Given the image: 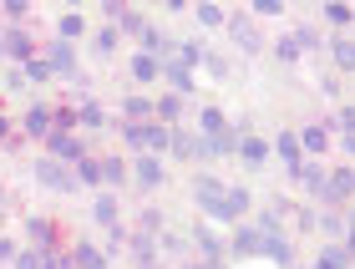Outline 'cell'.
<instances>
[{"label": "cell", "instance_id": "obj_1", "mask_svg": "<svg viewBox=\"0 0 355 269\" xmlns=\"http://www.w3.org/2000/svg\"><path fill=\"white\" fill-rule=\"evenodd\" d=\"M254 254H264V259H274V264H295V244H289L279 229L254 224Z\"/></svg>", "mask_w": 355, "mask_h": 269}, {"label": "cell", "instance_id": "obj_2", "mask_svg": "<svg viewBox=\"0 0 355 269\" xmlns=\"http://www.w3.org/2000/svg\"><path fill=\"white\" fill-rule=\"evenodd\" d=\"M223 26H229V36H234V46H239L244 56H259V51H264V36H259V26H254V15L229 10V15H223Z\"/></svg>", "mask_w": 355, "mask_h": 269}, {"label": "cell", "instance_id": "obj_3", "mask_svg": "<svg viewBox=\"0 0 355 269\" xmlns=\"http://www.w3.org/2000/svg\"><path fill=\"white\" fill-rule=\"evenodd\" d=\"M36 178L51 188V193H76V188H82V178H76L67 163H56V157H36Z\"/></svg>", "mask_w": 355, "mask_h": 269}, {"label": "cell", "instance_id": "obj_4", "mask_svg": "<svg viewBox=\"0 0 355 269\" xmlns=\"http://www.w3.org/2000/svg\"><path fill=\"white\" fill-rule=\"evenodd\" d=\"M223 188H229V183H218V178H193V183H188V198L198 203L208 218H218V209H223Z\"/></svg>", "mask_w": 355, "mask_h": 269}, {"label": "cell", "instance_id": "obj_5", "mask_svg": "<svg viewBox=\"0 0 355 269\" xmlns=\"http://www.w3.org/2000/svg\"><path fill=\"white\" fill-rule=\"evenodd\" d=\"M46 148H51L46 157H56V163H82V157H87L82 137H76V132H61V128H51V132H46Z\"/></svg>", "mask_w": 355, "mask_h": 269}, {"label": "cell", "instance_id": "obj_6", "mask_svg": "<svg viewBox=\"0 0 355 269\" xmlns=\"http://www.w3.org/2000/svg\"><path fill=\"white\" fill-rule=\"evenodd\" d=\"M168 148H173V157H183V163H198V157H208V142L193 137L183 122H178V128H168Z\"/></svg>", "mask_w": 355, "mask_h": 269}, {"label": "cell", "instance_id": "obj_7", "mask_svg": "<svg viewBox=\"0 0 355 269\" xmlns=\"http://www.w3.org/2000/svg\"><path fill=\"white\" fill-rule=\"evenodd\" d=\"M26 249H36V254H46V249H61L51 218H26Z\"/></svg>", "mask_w": 355, "mask_h": 269}, {"label": "cell", "instance_id": "obj_8", "mask_svg": "<svg viewBox=\"0 0 355 269\" xmlns=\"http://www.w3.org/2000/svg\"><path fill=\"white\" fill-rule=\"evenodd\" d=\"M0 46H6V56L21 61V67H26V61H36V41H31V31H21V26H10L6 36H0Z\"/></svg>", "mask_w": 355, "mask_h": 269}, {"label": "cell", "instance_id": "obj_9", "mask_svg": "<svg viewBox=\"0 0 355 269\" xmlns=\"http://www.w3.org/2000/svg\"><path fill=\"white\" fill-rule=\"evenodd\" d=\"M46 67H51L61 82H76V51L67 41H51V51H46Z\"/></svg>", "mask_w": 355, "mask_h": 269}, {"label": "cell", "instance_id": "obj_10", "mask_svg": "<svg viewBox=\"0 0 355 269\" xmlns=\"http://www.w3.org/2000/svg\"><path fill=\"white\" fill-rule=\"evenodd\" d=\"M355 193V178H350V168H335V178L325 183V193H320V203H330L335 214H340V203Z\"/></svg>", "mask_w": 355, "mask_h": 269}, {"label": "cell", "instance_id": "obj_11", "mask_svg": "<svg viewBox=\"0 0 355 269\" xmlns=\"http://www.w3.org/2000/svg\"><path fill=\"white\" fill-rule=\"evenodd\" d=\"M249 214V188H223V209H218V224H234V218Z\"/></svg>", "mask_w": 355, "mask_h": 269}, {"label": "cell", "instance_id": "obj_12", "mask_svg": "<svg viewBox=\"0 0 355 269\" xmlns=\"http://www.w3.org/2000/svg\"><path fill=\"white\" fill-rule=\"evenodd\" d=\"M127 173H132V178H137L142 188H157V183H163V163H157L153 153H137V157H132V168H127Z\"/></svg>", "mask_w": 355, "mask_h": 269}, {"label": "cell", "instance_id": "obj_13", "mask_svg": "<svg viewBox=\"0 0 355 269\" xmlns=\"http://www.w3.org/2000/svg\"><path fill=\"white\" fill-rule=\"evenodd\" d=\"M163 82L173 87V97H188V92L198 87V82H193V71L183 67V61H163Z\"/></svg>", "mask_w": 355, "mask_h": 269}, {"label": "cell", "instance_id": "obj_14", "mask_svg": "<svg viewBox=\"0 0 355 269\" xmlns=\"http://www.w3.org/2000/svg\"><path fill=\"white\" fill-rule=\"evenodd\" d=\"M71 269H107V249H102V244H87V239H82V244L71 249Z\"/></svg>", "mask_w": 355, "mask_h": 269}, {"label": "cell", "instance_id": "obj_15", "mask_svg": "<svg viewBox=\"0 0 355 269\" xmlns=\"http://www.w3.org/2000/svg\"><path fill=\"white\" fill-rule=\"evenodd\" d=\"M76 128L102 132V128H107V107H102V102H92V97H82V107H76Z\"/></svg>", "mask_w": 355, "mask_h": 269}, {"label": "cell", "instance_id": "obj_16", "mask_svg": "<svg viewBox=\"0 0 355 269\" xmlns=\"http://www.w3.org/2000/svg\"><path fill=\"white\" fill-rule=\"evenodd\" d=\"M193 244H198V254H203V264H218V254H223V239L208 224H198L193 229Z\"/></svg>", "mask_w": 355, "mask_h": 269}, {"label": "cell", "instance_id": "obj_17", "mask_svg": "<svg viewBox=\"0 0 355 269\" xmlns=\"http://www.w3.org/2000/svg\"><path fill=\"white\" fill-rule=\"evenodd\" d=\"M239 157H244L249 168H264L269 163V142L264 137H239Z\"/></svg>", "mask_w": 355, "mask_h": 269}, {"label": "cell", "instance_id": "obj_18", "mask_svg": "<svg viewBox=\"0 0 355 269\" xmlns=\"http://www.w3.org/2000/svg\"><path fill=\"white\" fill-rule=\"evenodd\" d=\"M289 173H295V178L304 183V188H310V193L320 198V193H325V168H320V163H295V168H289Z\"/></svg>", "mask_w": 355, "mask_h": 269}, {"label": "cell", "instance_id": "obj_19", "mask_svg": "<svg viewBox=\"0 0 355 269\" xmlns=\"http://www.w3.org/2000/svg\"><path fill=\"white\" fill-rule=\"evenodd\" d=\"M153 117H163V128H178V117H183V97H153Z\"/></svg>", "mask_w": 355, "mask_h": 269}, {"label": "cell", "instance_id": "obj_20", "mask_svg": "<svg viewBox=\"0 0 355 269\" xmlns=\"http://www.w3.org/2000/svg\"><path fill=\"white\" fill-rule=\"evenodd\" d=\"M21 128H26L31 137H46V132H51V107H26Z\"/></svg>", "mask_w": 355, "mask_h": 269}, {"label": "cell", "instance_id": "obj_21", "mask_svg": "<svg viewBox=\"0 0 355 269\" xmlns=\"http://www.w3.org/2000/svg\"><path fill=\"white\" fill-rule=\"evenodd\" d=\"M295 142H300V153H325V148H330V132H325V128H315V122H310L304 132H295Z\"/></svg>", "mask_w": 355, "mask_h": 269}, {"label": "cell", "instance_id": "obj_22", "mask_svg": "<svg viewBox=\"0 0 355 269\" xmlns=\"http://www.w3.org/2000/svg\"><path fill=\"white\" fill-rule=\"evenodd\" d=\"M92 214H96V224H117V193H112V188H102V193H96V203H92Z\"/></svg>", "mask_w": 355, "mask_h": 269}, {"label": "cell", "instance_id": "obj_23", "mask_svg": "<svg viewBox=\"0 0 355 269\" xmlns=\"http://www.w3.org/2000/svg\"><path fill=\"white\" fill-rule=\"evenodd\" d=\"M132 76H137V82H157V76H163V61L148 56V51H137L132 56Z\"/></svg>", "mask_w": 355, "mask_h": 269}, {"label": "cell", "instance_id": "obj_24", "mask_svg": "<svg viewBox=\"0 0 355 269\" xmlns=\"http://www.w3.org/2000/svg\"><path fill=\"white\" fill-rule=\"evenodd\" d=\"M274 153H279V163H289V168H295V163H304V153H300L295 132H279V137H274Z\"/></svg>", "mask_w": 355, "mask_h": 269}, {"label": "cell", "instance_id": "obj_25", "mask_svg": "<svg viewBox=\"0 0 355 269\" xmlns=\"http://www.w3.org/2000/svg\"><path fill=\"white\" fill-rule=\"evenodd\" d=\"M71 173H76V178H82V183L102 188V157H96V153H87V157H82V163H76Z\"/></svg>", "mask_w": 355, "mask_h": 269}, {"label": "cell", "instance_id": "obj_26", "mask_svg": "<svg viewBox=\"0 0 355 269\" xmlns=\"http://www.w3.org/2000/svg\"><path fill=\"white\" fill-rule=\"evenodd\" d=\"M122 117H127V122H142V117H153V97H142V92H132V97L122 102Z\"/></svg>", "mask_w": 355, "mask_h": 269}, {"label": "cell", "instance_id": "obj_27", "mask_svg": "<svg viewBox=\"0 0 355 269\" xmlns=\"http://www.w3.org/2000/svg\"><path fill=\"white\" fill-rule=\"evenodd\" d=\"M168 61H183V67L193 71V67H198V61H203V46H198V41H178V51H173Z\"/></svg>", "mask_w": 355, "mask_h": 269}, {"label": "cell", "instance_id": "obj_28", "mask_svg": "<svg viewBox=\"0 0 355 269\" xmlns=\"http://www.w3.org/2000/svg\"><path fill=\"white\" fill-rule=\"evenodd\" d=\"M127 178V163L122 157H102V188H117Z\"/></svg>", "mask_w": 355, "mask_h": 269}, {"label": "cell", "instance_id": "obj_29", "mask_svg": "<svg viewBox=\"0 0 355 269\" xmlns=\"http://www.w3.org/2000/svg\"><path fill=\"white\" fill-rule=\"evenodd\" d=\"M122 137L132 142L137 153H148V122H122Z\"/></svg>", "mask_w": 355, "mask_h": 269}, {"label": "cell", "instance_id": "obj_30", "mask_svg": "<svg viewBox=\"0 0 355 269\" xmlns=\"http://www.w3.org/2000/svg\"><path fill=\"white\" fill-rule=\"evenodd\" d=\"M82 31H87V21H82V15H76V10H67V15H61V41H76V36H82Z\"/></svg>", "mask_w": 355, "mask_h": 269}, {"label": "cell", "instance_id": "obj_31", "mask_svg": "<svg viewBox=\"0 0 355 269\" xmlns=\"http://www.w3.org/2000/svg\"><path fill=\"white\" fill-rule=\"evenodd\" d=\"M137 41H142V51H148V56H157V51H163V46H168V41H163V31H157L153 21L142 26V36H137Z\"/></svg>", "mask_w": 355, "mask_h": 269}, {"label": "cell", "instance_id": "obj_32", "mask_svg": "<svg viewBox=\"0 0 355 269\" xmlns=\"http://www.w3.org/2000/svg\"><path fill=\"white\" fill-rule=\"evenodd\" d=\"M21 76H26V87H41L46 76H51V67H46V61H26V67H21Z\"/></svg>", "mask_w": 355, "mask_h": 269}, {"label": "cell", "instance_id": "obj_33", "mask_svg": "<svg viewBox=\"0 0 355 269\" xmlns=\"http://www.w3.org/2000/svg\"><path fill=\"white\" fill-rule=\"evenodd\" d=\"M163 148H168V128H163V122H148V153L157 157Z\"/></svg>", "mask_w": 355, "mask_h": 269}, {"label": "cell", "instance_id": "obj_34", "mask_svg": "<svg viewBox=\"0 0 355 269\" xmlns=\"http://www.w3.org/2000/svg\"><path fill=\"white\" fill-rule=\"evenodd\" d=\"M96 51H102V56H112V51H117V26H102V31H96Z\"/></svg>", "mask_w": 355, "mask_h": 269}, {"label": "cell", "instance_id": "obj_35", "mask_svg": "<svg viewBox=\"0 0 355 269\" xmlns=\"http://www.w3.org/2000/svg\"><path fill=\"white\" fill-rule=\"evenodd\" d=\"M193 15H198V26H208V31H214V26H223V15H229V10H218V6H198Z\"/></svg>", "mask_w": 355, "mask_h": 269}, {"label": "cell", "instance_id": "obj_36", "mask_svg": "<svg viewBox=\"0 0 355 269\" xmlns=\"http://www.w3.org/2000/svg\"><path fill=\"white\" fill-rule=\"evenodd\" d=\"M335 61H340V67H355V41L350 36H335Z\"/></svg>", "mask_w": 355, "mask_h": 269}, {"label": "cell", "instance_id": "obj_37", "mask_svg": "<svg viewBox=\"0 0 355 269\" xmlns=\"http://www.w3.org/2000/svg\"><path fill=\"white\" fill-rule=\"evenodd\" d=\"M117 26L127 31V36H142V26H148V21H142L137 10H122V15H117Z\"/></svg>", "mask_w": 355, "mask_h": 269}, {"label": "cell", "instance_id": "obj_38", "mask_svg": "<svg viewBox=\"0 0 355 269\" xmlns=\"http://www.w3.org/2000/svg\"><path fill=\"white\" fill-rule=\"evenodd\" d=\"M295 46H300V51H315V46H320V31H315V26H300V31H295Z\"/></svg>", "mask_w": 355, "mask_h": 269}, {"label": "cell", "instance_id": "obj_39", "mask_svg": "<svg viewBox=\"0 0 355 269\" xmlns=\"http://www.w3.org/2000/svg\"><path fill=\"white\" fill-rule=\"evenodd\" d=\"M274 51H279V61H300L304 56L300 46H295V36H279V41H274Z\"/></svg>", "mask_w": 355, "mask_h": 269}, {"label": "cell", "instance_id": "obj_40", "mask_svg": "<svg viewBox=\"0 0 355 269\" xmlns=\"http://www.w3.org/2000/svg\"><path fill=\"white\" fill-rule=\"evenodd\" d=\"M203 67H208V76H218V82H229V61H223L218 51H214V56H203Z\"/></svg>", "mask_w": 355, "mask_h": 269}, {"label": "cell", "instance_id": "obj_41", "mask_svg": "<svg viewBox=\"0 0 355 269\" xmlns=\"http://www.w3.org/2000/svg\"><path fill=\"white\" fill-rule=\"evenodd\" d=\"M15 269H41V254L36 249H21V254H15Z\"/></svg>", "mask_w": 355, "mask_h": 269}, {"label": "cell", "instance_id": "obj_42", "mask_svg": "<svg viewBox=\"0 0 355 269\" xmlns=\"http://www.w3.org/2000/svg\"><path fill=\"white\" fill-rule=\"evenodd\" d=\"M325 15H330V26H350V6H325Z\"/></svg>", "mask_w": 355, "mask_h": 269}, {"label": "cell", "instance_id": "obj_43", "mask_svg": "<svg viewBox=\"0 0 355 269\" xmlns=\"http://www.w3.org/2000/svg\"><path fill=\"white\" fill-rule=\"evenodd\" d=\"M122 244H127V234H122L117 224H112V229H107V254H112V249H122Z\"/></svg>", "mask_w": 355, "mask_h": 269}, {"label": "cell", "instance_id": "obj_44", "mask_svg": "<svg viewBox=\"0 0 355 269\" xmlns=\"http://www.w3.org/2000/svg\"><path fill=\"white\" fill-rule=\"evenodd\" d=\"M0 87H10V92H26V76H21V67H15V71H10L6 82H0Z\"/></svg>", "mask_w": 355, "mask_h": 269}, {"label": "cell", "instance_id": "obj_45", "mask_svg": "<svg viewBox=\"0 0 355 269\" xmlns=\"http://www.w3.org/2000/svg\"><path fill=\"white\" fill-rule=\"evenodd\" d=\"M284 6H279V0H259V6H254V15H279Z\"/></svg>", "mask_w": 355, "mask_h": 269}, {"label": "cell", "instance_id": "obj_46", "mask_svg": "<svg viewBox=\"0 0 355 269\" xmlns=\"http://www.w3.org/2000/svg\"><path fill=\"white\" fill-rule=\"evenodd\" d=\"M21 249H15V239H0V259H15Z\"/></svg>", "mask_w": 355, "mask_h": 269}, {"label": "cell", "instance_id": "obj_47", "mask_svg": "<svg viewBox=\"0 0 355 269\" xmlns=\"http://www.w3.org/2000/svg\"><path fill=\"white\" fill-rule=\"evenodd\" d=\"M10 122H15V117H6V112H0V142L10 137Z\"/></svg>", "mask_w": 355, "mask_h": 269}, {"label": "cell", "instance_id": "obj_48", "mask_svg": "<svg viewBox=\"0 0 355 269\" xmlns=\"http://www.w3.org/2000/svg\"><path fill=\"white\" fill-rule=\"evenodd\" d=\"M188 269H218V264H188Z\"/></svg>", "mask_w": 355, "mask_h": 269}, {"label": "cell", "instance_id": "obj_49", "mask_svg": "<svg viewBox=\"0 0 355 269\" xmlns=\"http://www.w3.org/2000/svg\"><path fill=\"white\" fill-rule=\"evenodd\" d=\"M0 56H6V46H0Z\"/></svg>", "mask_w": 355, "mask_h": 269}, {"label": "cell", "instance_id": "obj_50", "mask_svg": "<svg viewBox=\"0 0 355 269\" xmlns=\"http://www.w3.org/2000/svg\"><path fill=\"white\" fill-rule=\"evenodd\" d=\"M284 269H295V264H284Z\"/></svg>", "mask_w": 355, "mask_h": 269}]
</instances>
